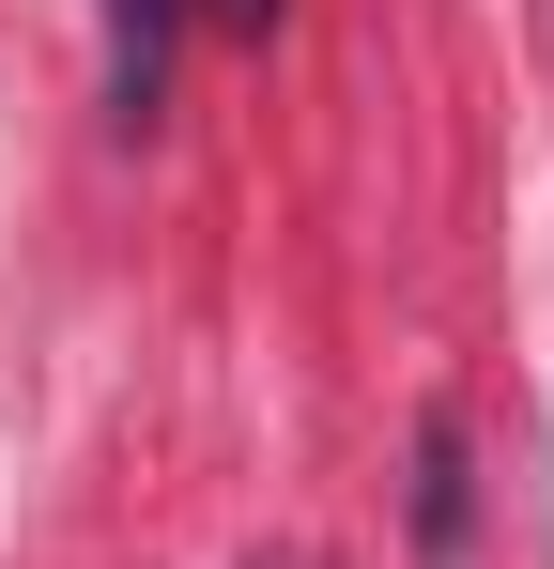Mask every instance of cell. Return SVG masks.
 <instances>
[{
    "instance_id": "cell-1",
    "label": "cell",
    "mask_w": 554,
    "mask_h": 569,
    "mask_svg": "<svg viewBox=\"0 0 554 569\" xmlns=\"http://www.w3.org/2000/svg\"><path fill=\"white\" fill-rule=\"evenodd\" d=\"M170 31L185 0H108V108L123 123H155V93H170Z\"/></svg>"
},
{
    "instance_id": "cell-2",
    "label": "cell",
    "mask_w": 554,
    "mask_h": 569,
    "mask_svg": "<svg viewBox=\"0 0 554 569\" xmlns=\"http://www.w3.org/2000/svg\"><path fill=\"white\" fill-rule=\"evenodd\" d=\"M416 523H432V539H462V431H447V416L416 431Z\"/></svg>"
},
{
    "instance_id": "cell-3",
    "label": "cell",
    "mask_w": 554,
    "mask_h": 569,
    "mask_svg": "<svg viewBox=\"0 0 554 569\" xmlns=\"http://www.w3.org/2000/svg\"><path fill=\"white\" fill-rule=\"evenodd\" d=\"M200 16H231V31H277V0H200Z\"/></svg>"
}]
</instances>
